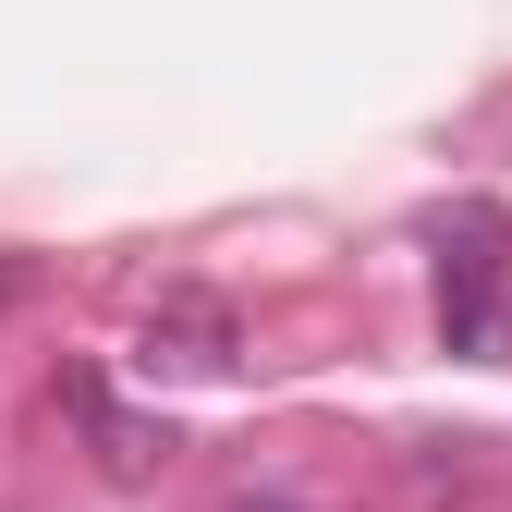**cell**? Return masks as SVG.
<instances>
[{
  "label": "cell",
  "instance_id": "obj_5",
  "mask_svg": "<svg viewBox=\"0 0 512 512\" xmlns=\"http://www.w3.org/2000/svg\"><path fill=\"white\" fill-rule=\"evenodd\" d=\"M25 281H37V269H25V256H0V305H25Z\"/></svg>",
  "mask_w": 512,
  "mask_h": 512
},
{
  "label": "cell",
  "instance_id": "obj_2",
  "mask_svg": "<svg viewBox=\"0 0 512 512\" xmlns=\"http://www.w3.org/2000/svg\"><path fill=\"white\" fill-rule=\"evenodd\" d=\"M135 366L147 378H220L232 366V305L220 293H159L147 330H135Z\"/></svg>",
  "mask_w": 512,
  "mask_h": 512
},
{
  "label": "cell",
  "instance_id": "obj_1",
  "mask_svg": "<svg viewBox=\"0 0 512 512\" xmlns=\"http://www.w3.org/2000/svg\"><path fill=\"white\" fill-rule=\"evenodd\" d=\"M500 293H512V220H464V244L439 256V330H452V354H488L500 342Z\"/></svg>",
  "mask_w": 512,
  "mask_h": 512
},
{
  "label": "cell",
  "instance_id": "obj_3",
  "mask_svg": "<svg viewBox=\"0 0 512 512\" xmlns=\"http://www.w3.org/2000/svg\"><path fill=\"white\" fill-rule=\"evenodd\" d=\"M61 415H74V427L98 439V464H110V476H159V464H171V427L122 415V403H110V378H86V366L61 378Z\"/></svg>",
  "mask_w": 512,
  "mask_h": 512
},
{
  "label": "cell",
  "instance_id": "obj_4",
  "mask_svg": "<svg viewBox=\"0 0 512 512\" xmlns=\"http://www.w3.org/2000/svg\"><path fill=\"white\" fill-rule=\"evenodd\" d=\"M220 512H305V500H281V488H244V500H220Z\"/></svg>",
  "mask_w": 512,
  "mask_h": 512
}]
</instances>
